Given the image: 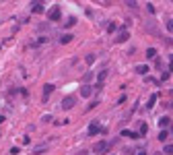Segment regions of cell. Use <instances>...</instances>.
<instances>
[{"mask_svg":"<svg viewBox=\"0 0 173 155\" xmlns=\"http://www.w3.org/2000/svg\"><path fill=\"white\" fill-rule=\"evenodd\" d=\"M109 145H111V143H107V141H99V143L93 145V151H95L97 155H103L105 151L109 149Z\"/></svg>","mask_w":173,"mask_h":155,"instance_id":"6da1fadb","label":"cell"},{"mask_svg":"<svg viewBox=\"0 0 173 155\" xmlns=\"http://www.w3.org/2000/svg\"><path fill=\"white\" fill-rule=\"evenodd\" d=\"M74 106H76V97L74 95H66L62 99V107L64 110H70V107H74Z\"/></svg>","mask_w":173,"mask_h":155,"instance_id":"7a4b0ae2","label":"cell"},{"mask_svg":"<svg viewBox=\"0 0 173 155\" xmlns=\"http://www.w3.org/2000/svg\"><path fill=\"white\" fill-rule=\"evenodd\" d=\"M60 17H62V11H60V6H54V8L50 11V21H60Z\"/></svg>","mask_w":173,"mask_h":155,"instance_id":"3957f363","label":"cell"},{"mask_svg":"<svg viewBox=\"0 0 173 155\" xmlns=\"http://www.w3.org/2000/svg\"><path fill=\"white\" fill-rule=\"evenodd\" d=\"M128 37H130V33H128L126 29H122V31L117 33V37H115V41H117V44H124V41H128Z\"/></svg>","mask_w":173,"mask_h":155,"instance_id":"277c9868","label":"cell"},{"mask_svg":"<svg viewBox=\"0 0 173 155\" xmlns=\"http://www.w3.org/2000/svg\"><path fill=\"white\" fill-rule=\"evenodd\" d=\"M54 89H56V87H54V85H43V101H47V97L52 95V93H54Z\"/></svg>","mask_w":173,"mask_h":155,"instance_id":"5b68a950","label":"cell"},{"mask_svg":"<svg viewBox=\"0 0 173 155\" xmlns=\"http://www.w3.org/2000/svg\"><path fill=\"white\" fill-rule=\"evenodd\" d=\"M81 95L82 97H91L93 95V87L91 85H82L81 87Z\"/></svg>","mask_w":173,"mask_h":155,"instance_id":"8992f818","label":"cell"},{"mask_svg":"<svg viewBox=\"0 0 173 155\" xmlns=\"http://www.w3.org/2000/svg\"><path fill=\"white\" fill-rule=\"evenodd\" d=\"M31 11L33 12H43V2H31Z\"/></svg>","mask_w":173,"mask_h":155,"instance_id":"52a82bcc","label":"cell"},{"mask_svg":"<svg viewBox=\"0 0 173 155\" xmlns=\"http://www.w3.org/2000/svg\"><path fill=\"white\" fill-rule=\"evenodd\" d=\"M47 147H50L47 143H43V145H37V147H33V153H35V155H37V153H43V151H47Z\"/></svg>","mask_w":173,"mask_h":155,"instance_id":"ba28073f","label":"cell"},{"mask_svg":"<svg viewBox=\"0 0 173 155\" xmlns=\"http://www.w3.org/2000/svg\"><path fill=\"white\" fill-rule=\"evenodd\" d=\"M122 137H130V139H138L140 132H134V130H122Z\"/></svg>","mask_w":173,"mask_h":155,"instance_id":"9c48e42d","label":"cell"},{"mask_svg":"<svg viewBox=\"0 0 173 155\" xmlns=\"http://www.w3.org/2000/svg\"><path fill=\"white\" fill-rule=\"evenodd\" d=\"M134 71L138 72V74H146V72H149V66H146V64H138Z\"/></svg>","mask_w":173,"mask_h":155,"instance_id":"30bf717a","label":"cell"},{"mask_svg":"<svg viewBox=\"0 0 173 155\" xmlns=\"http://www.w3.org/2000/svg\"><path fill=\"white\" fill-rule=\"evenodd\" d=\"M97 132H99V124H97V122H93L91 126H89V134H91V137H95Z\"/></svg>","mask_w":173,"mask_h":155,"instance_id":"8fae6325","label":"cell"},{"mask_svg":"<svg viewBox=\"0 0 173 155\" xmlns=\"http://www.w3.org/2000/svg\"><path fill=\"white\" fill-rule=\"evenodd\" d=\"M171 124V120L167 118V116H163V118H159V126H163V128H167Z\"/></svg>","mask_w":173,"mask_h":155,"instance_id":"7c38bea8","label":"cell"},{"mask_svg":"<svg viewBox=\"0 0 173 155\" xmlns=\"http://www.w3.org/2000/svg\"><path fill=\"white\" fill-rule=\"evenodd\" d=\"M105 77H107V71H101V72H99V74H97V85H103Z\"/></svg>","mask_w":173,"mask_h":155,"instance_id":"4fadbf2b","label":"cell"},{"mask_svg":"<svg viewBox=\"0 0 173 155\" xmlns=\"http://www.w3.org/2000/svg\"><path fill=\"white\" fill-rule=\"evenodd\" d=\"M72 39H74V37L70 35V33H66V35H62V37H60V44H70Z\"/></svg>","mask_w":173,"mask_h":155,"instance_id":"5bb4252c","label":"cell"},{"mask_svg":"<svg viewBox=\"0 0 173 155\" xmlns=\"http://www.w3.org/2000/svg\"><path fill=\"white\" fill-rule=\"evenodd\" d=\"M155 104H157V93H152L149 97V107H155Z\"/></svg>","mask_w":173,"mask_h":155,"instance_id":"9a60e30c","label":"cell"},{"mask_svg":"<svg viewBox=\"0 0 173 155\" xmlns=\"http://www.w3.org/2000/svg\"><path fill=\"white\" fill-rule=\"evenodd\" d=\"M146 132H149V126L142 122V124H140V137H146Z\"/></svg>","mask_w":173,"mask_h":155,"instance_id":"2e32d148","label":"cell"},{"mask_svg":"<svg viewBox=\"0 0 173 155\" xmlns=\"http://www.w3.org/2000/svg\"><path fill=\"white\" fill-rule=\"evenodd\" d=\"M146 56H149V58H155V56H157V50H155V48H149V50H146Z\"/></svg>","mask_w":173,"mask_h":155,"instance_id":"e0dca14e","label":"cell"},{"mask_svg":"<svg viewBox=\"0 0 173 155\" xmlns=\"http://www.w3.org/2000/svg\"><path fill=\"white\" fill-rule=\"evenodd\" d=\"M72 25H76V19H74V17H70L68 21L64 23V27H72Z\"/></svg>","mask_w":173,"mask_h":155,"instance_id":"ac0fdd59","label":"cell"},{"mask_svg":"<svg viewBox=\"0 0 173 155\" xmlns=\"http://www.w3.org/2000/svg\"><path fill=\"white\" fill-rule=\"evenodd\" d=\"M85 60H87V64H93V62H95L97 58H95V54H89V56H87Z\"/></svg>","mask_w":173,"mask_h":155,"instance_id":"d6986e66","label":"cell"},{"mask_svg":"<svg viewBox=\"0 0 173 155\" xmlns=\"http://www.w3.org/2000/svg\"><path fill=\"white\" fill-rule=\"evenodd\" d=\"M165 153H167V155H173V145H165Z\"/></svg>","mask_w":173,"mask_h":155,"instance_id":"ffe728a7","label":"cell"},{"mask_svg":"<svg viewBox=\"0 0 173 155\" xmlns=\"http://www.w3.org/2000/svg\"><path fill=\"white\" fill-rule=\"evenodd\" d=\"M93 79V72H87V74H85V79H82V81H85V85L89 83V81H91Z\"/></svg>","mask_w":173,"mask_h":155,"instance_id":"44dd1931","label":"cell"},{"mask_svg":"<svg viewBox=\"0 0 173 155\" xmlns=\"http://www.w3.org/2000/svg\"><path fill=\"white\" fill-rule=\"evenodd\" d=\"M159 141H163V143H165V141H167V130H163L161 134H159Z\"/></svg>","mask_w":173,"mask_h":155,"instance_id":"7402d4cb","label":"cell"},{"mask_svg":"<svg viewBox=\"0 0 173 155\" xmlns=\"http://www.w3.org/2000/svg\"><path fill=\"white\" fill-rule=\"evenodd\" d=\"M107 31H109V33H114V31H115V23H109V25H107Z\"/></svg>","mask_w":173,"mask_h":155,"instance_id":"603a6c76","label":"cell"},{"mask_svg":"<svg viewBox=\"0 0 173 155\" xmlns=\"http://www.w3.org/2000/svg\"><path fill=\"white\" fill-rule=\"evenodd\" d=\"M11 153H12V155H19V153H21V149H19V147H12Z\"/></svg>","mask_w":173,"mask_h":155,"instance_id":"cb8c5ba5","label":"cell"},{"mask_svg":"<svg viewBox=\"0 0 173 155\" xmlns=\"http://www.w3.org/2000/svg\"><path fill=\"white\" fill-rule=\"evenodd\" d=\"M169 72H173V56H169Z\"/></svg>","mask_w":173,"mask_h":155,"instance_id":"d4e9b609","label":"cell"},{"mask_svg":"<svg viewBox=\"0 0 173 155\" xmlns=\"http://www.w3.org/2000/svg\"><path fill=\"white\" fill-rule=\"evenodd\" d=\"M171 110H173V104H171Z\"/></svg>","mask_w":173,"mask_h":155,"instance_id":"484cf974","label":"cell"}]
</instances>
